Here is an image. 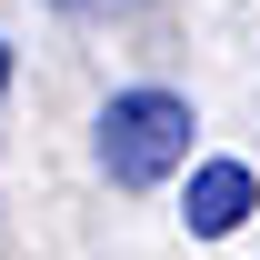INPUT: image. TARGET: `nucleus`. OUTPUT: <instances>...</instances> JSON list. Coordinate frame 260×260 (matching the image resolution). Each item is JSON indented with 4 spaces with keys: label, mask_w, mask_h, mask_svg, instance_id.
Segmentation results:
<instances>
[{
    "label": "nucleus",
    "mask_w": 260,
    "mask_h": 260,
    "mask_svg": "<svg viewBox=\"0 0 260 260\" xmlns=\"http://www.w3.org/2000/svg\"><path fill=\"white\" fill-rule=\"evenodd\" d=\"M190 100L160 90V80H140V90H110L100 110V170H110V190H160L170 170L190 160Z\"/></svg>",
    "instance_id": "1"
},
{
    "label": "nucleus",
    "mask_w": 260,
    "mask_h": 260,
    "mask_svg": "<svg viewBox=\"0 0 260 260\" xmlns=\"http://www.w3.org/2000/svg\"><path fill=\"white\" fill-rule=\"evenodd\" d=\"M250 210H260L250 160H200V170H190V190H180V220H190V240H230Z\"/></svg>",
    "instance_id": "2"
},
{
    "label": "nucleus",
    "mask_w": 260,
    "mask_h": 260,
    "mask_svg": "<svg viewBox=\"0 0 260 260\" xmlns=\"http://www.w3.org/2000/svg\"><path fill=\"white\" fill-rule=\"evenodd\" d=\"M0 90H10V40H0Z\"/></svg>",
    "instance_id": "3"
}]
</instances>
